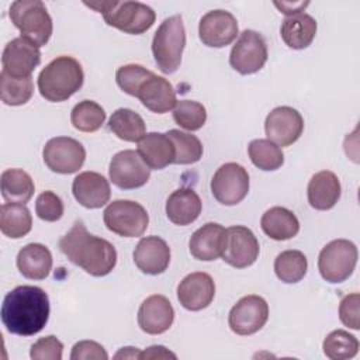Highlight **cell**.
<instances>
[{"label":"cell","mask_w":360,"mask_h":360,"mask_svg":"<svg viewBox=\"0 0 360 360\" xmlns=\"http://www.w3.org/2000/svg\"><path fill=\"white\" fill-rule=\"evenodd\" d=\"M48 294L37 285H18L3 300L1 322L10 333L32 336L44 329L49 319Z\"/></svg>","instance_id":"cell-1"},{"label":"cell","mask_w":360,"mask_h":360,"mask_svg":"<svg viewBox=\"0 0 360 360\" xmlns=\"http://www.w3.org/2000/svg\"><path fill=\"white\" fill-rule=\"evenodd\" d=\"M60 252L94 277H103L117 264V250L108 240L89 233L83 221H76L59 240Z\"/></svg>","instance_id":"cell-2"},{"label":"cell","mask_w":360,"mask_h":360,"mask_svg":"<svg viewBox=\"0 0 360 360\" xmlns=\"http://www.w3.org/2000/svg\"><path fill=\"white\" fill-rule=\"evenodd\" d=\"M83 82L84 73L79 60L62 55L51 60L41 70L38 76V90L45 100L60 103L79 91Z\"/></svg>","instance_id":"cell-3"},{"label":"cell","mask_w":360,"mask_h":360,"mask_svg":"<svg viewBox=\"0 0 360 360\" xmlns=\"http://www.w3.org/2000/svg\"><path fill=\"white\" fill-rule=\"evenodd\" d=\"M84 4L100 13L110 27L134 35L148 31L156 18L153 8L141 1H84Z\"/></svg>","instance_id":"cell-4"},{"label":"cell","mask_w":360,"mask_h":360,"mask_svg":"<svg viewBox=\"0 0 360 360\" xmlns=\"http://www.w3.org/2000/svg\"><path fill=\"white\" fill-rule=\"evenodd\" d=\"M186 46V30L181 15L176 14L162 21L152 41V53L155 62L166 75L174 73L180 63Z\"/></svg>","instance_id":"cell-5"},{"label":"cell","mask_w":360,"mask_h":360,"mask_svg":"<svg viewBox=\"0 0 360 360\" xmlns=\"http://www.w3.org/2000/svg\"><path fill=\"white\" fill-rule=\"evenodd\" d=\"M8 15L21 38L31 44L44 46L52 35V18L41 0H17L11 3Z\"/></svg>","instance_id":"cell-6"},{"label":"cell","mask_w":360,"mask_h":360,"mask_svg":"<svg viewBox=\"0 0 360 360\" xmlns=\"http://www.w3.org/2000/svg\"><path fill=\"white\" fill-rule=\"evenodd\" d=\"M357 248L347 239H335L322 248L318 257V270L328 283L347 280L357 264Z\"/></svg>","instance_id":"cell-7"},{"label":"cell","mask_w":360,"mask_h":360,"mask_svg":"<svg viewBox=\"0 0 360 360\" xmlns=\"http://www.w3.org/2000/svg\"><path fill=\"white\" fill-rule=\"evenodd\" d=\"M103 219L108 231L124 238L142 236L149 224L146 210L139 202L131 200L110 202L104 210Z\"/></svg>","instance_id":"cell-8"},{"label":"cell","mask_w":360,"mask_h":360,"mask_svg":"<svg viewBox=\"0 0 360 360\" xmlns=\"http://www.w3.org/2000/svg\"><path fill=\"white\" fill-rule=\"evenodd\" d=\"M267 56V44L263 35L253 30H245L231 49L229 63L240 75H252L264 66Z\"/></svg>","instance_id":"cell-9"},{"label":"cell","mask_w":360,"mask_h":360,"mask_svg":"<svg viewBox=\"0 0 360 360\" xmlns=\"http://www.w3.org/2000/svg\"><path fill=\"white\" fill-rule=\"evenodd\" d=\"M211 191L218 202L224 205H236L249 191L248 170L235 162L222 165L212 176Z\"/></svg>","instance_id":"cell-10"},{"label":"cell","mask_w":360,"mask_h":360,"mask_svg":"<svg viewBox=\"0 0 360 360\" xmlns=\"http://www.w3.org/2000/svg\"><path fill=\"white\" fill-rule=\"evenodd\" d=\"M42 158L49 170L60 174H70L83 166L86 160V149L73 138L56 136L45 143Z\"/></svg>","instance_id":"cell-11"},{"label":"cell","mask_w":360,"mask_h":360,"mask_svg":"<svg viewBox=\"0 0 360 360\" xmlns=\"http://www.w3.org/2000/svg\"><path fill=\"white\" fill-rule=\"evenodd\" d=\"M269 319V305L260 295L242 297L229 311L228 323L233 333L249 336L259 332Z\"/></svg>","instance_id":"cell-12"},{"label":"cell","mask_w":360,"mask_h":360,"mask_svg":"<svg viewBox=\"0 0 360 360\" xmlns=\"http://www.w3.org/2000/svg\"><path fill=\"white\" fill-rule=\"evenodd\" d=\"M108 174L112 184L118 188L132 190L146 184L150 177V169L136 150L125 149L112 156Z\"/></svg>","instance_id":"cell-13"},{"label":"cell","mask_w":360,"mask_h":360,"mask_svg":"<svg viewBox=\"0 0 360 360\" xmlns=\"http://www.w3.org/2000/svg\"><path fill=\"white\" fill-rule=\"evenodd\" d=\"M264 131L267 139L277 146H290L302 135L304 118L295 108L280 105L266 117Z\"/></svg>","instance_id":"cell-14"},{"label":"cell","mask_w":360,"mask_h":360,"mask_svg":"<svg viewBox=\"0 0 360 360\" xmlns=\"http://www.w3.org/2000/svg\"><path fill=\"white\" fill-rule=\"evenodd\" d=\"M238 34V21L226 10H211L201 17L198 24L201 42L211 48H222L232 44Z\"/></svg>","instance_id":"cell-15"},{"label":"cell","mask_w":360,"mask_h":360,"mask_svg":"<svg viewBox=\"0 0 360 360\" xmlns=\"http://www.w3.org/2000/svg\"><path fill=\"white\" fill-rule=\"evenodd\" d=\"M228 240L222 260L235 269L252 266L259 257L260 246L255 233L242 225H235L226 229Z\"/></svg>","instance_id":"cell-16"},{"label":"cell","mask_w":360,"mask_h":360,"mask_svg":"<svg viewBox=\"0 0 360 360\" xmlns=\"http://www.w3.org/2000/svg\"><path fill=\"white\" fill-rule=\"evenodd\" d=\"M41 62V51L37 45L24 38L11 39L1 55V65L4 73L11 77H30L34 69Z\"/></svg>","instance_id":"cell-17"},{"label":"cell","mask_w":360,"mask_h":360,"mask_svg":"<svg viewBox=\"0 0 360 360\" xmlns=\"http://www.w3.org/2000/svg\"><path fill=\"white\" fill-rule=\"evenodd\" d=\"M134 97L139 98L143 107L156 114L170 111L177 103L176 91L172 83L167 79L155 75L152 70L138 84Z\"/></svg>","instance_id":"cell-18"},{"label":"cell","mask_w":360,"mask_h":360,"mask_svg":"<svg viewBox=\"0 0 360 360\" xmlns=\"http://www.w3.org/2000/svg\"><path fill=\"white\" fill-rule=\"evenodd\" d=\"M215 297V283L208 273L195 271L187 274L177 285V300L188 311L207 308Z\"/></svg>","instance_id":"cell-19"},{"label":"cell","mask_w":360,"mask_h":360,"mask_svg":"<svg viewBox=\"0 0 360 360\" xmlns=\"http://www.w3.org/2000/svg\"><path fill=\"white\" fill-rule=\"evenodd\" d=\"M226 229L217 222H207L198 228L190 238L188 248L194 259L212 262L222 256L226 248Z\"/></svg>","instance_id":"cell-20"},{"label":"cell","mask_w":360,"mask_h":360,"mask_svg":"<svg viewBox=\"0 0 360 360\" xmlns=\"http://www.w3.org/2000/svg\"><path fill=\"white\" fill-rule=\"evenodd\" d=\"M174 321L172 302L160 294H153L143 300L138 309V325L149 335L165 333Z\"/></svg>","instance_id":"cell-21"},{"label":"cell","mask_w":360,"mask_h":360,"mask_svg":"<svg viewBox=\"0 0 360 360\" xmlns=\"http://www.w3.org/2000/svg\"><path fill=\"white\" fill-rule=\"evenodd\" d=\"M134 263L145 274H160L169 267L170 248L159 236H145L134 250Z\"/></svg>","instance_id":"cell-22"},{"label":"cell","mask_w":360,"mask_h":360,"mask_svg":"<svg viewBox=\"0 0 360 360\" xmlns=\"http://www.w3.org/2000/svg\"><path fill=\"white\" fill-rule=\"evenodd\" d=\"M76 201L86 208H100L110 200L111 190L108 180L97 172L79 173L72 184Z\"/></svg>","instance_id":"cell-23"},{"label":"cell","mask_w":360,"mask_h":360,"mask_svg":"<svg viewBox=\"0 0 360 360\" xmlns=\"http://www.w3.org/2000/svg\"><path fill=\"white\" fill-rule=\"evenodd\" d=\"M308 202L312 208L319 211L330 210L340 198L342 187L338 176L330 170H321L315 173L307 188Z\"/></svg>","instance_id":"cell-24"},{"label":"cell","mask_w":360,"mask_h":360,"mask_svg":"<svg viewBox=\"0 0 360 360\" xmlns=\"http://www.w3.org/2000/svg\"><path fill=\"white\" fill-rule=\"evenodd\" d=\"M149 169L160 170L174 162V145L166 134L149 132L138 142V150Z\"/></svg>","instance_id":"cell-25"},{"label":"cell","mask_w":360,"mask_h":360,"mask_svg":"<svg viewBox=\"0 0 360 360\" xmlns=\"http://www.w3.org/2000/svg\"><path fill=\"white\" fill-rule=\"evenodd\" d=\"M201 200L198 194L187 187L173 191L166 201L167 218L180 226L190 225L201 214Z\"/></svg>","instance_id":"cell-26"},{"label":"cell","mask_w":360,"mask_h":360,"mask_svg":"<svg viewBox=\"0 0 360 360\" xmlns=\"http://www.w3.org/2000/svg\"><path fill=\"white\" fill-rule=\"evenodd\" d=\"M20 273L30 280H44L52 270L51 250L42 243H28L17 255Z\"/></svg>","instance_id":"cell-27"},{"label":"cell","mask_w":360,"mask_h":360,"mask_svg":"<svg viewBox=\"0 0 360 360\" xmlns=\"http://www.w3.org/2000/svg\"><path fill=\"white\" fill-rule=\"evenodd\" d=\"M316 21L307 13H298L287 17L280 27V35L284 44L292 49H305L311 45L316 34Z\"/></svg>","instance_id":"cell-28"},{"label":"cell","mask_w":360,"mask_h":360,"mask_svg":"<svg viewBox=\"0 0 360 360\" xmlns=\"http://www.w3.org/2000/svg\"><path fill=\"white\" fill-rule=\"evenodd\" d=\"M262 231L274 240H288L300 232V221L285 207L269 208L260 219Z\"/></svg>","instance_id":"cell-29"},{"label":"cell","mask_w":360,"mask_h":360,"mask_svg":"<svg viewBox=\"0 0 360 360\" xmlns=\"http://www.w3.org/2000/svg\"><path fill=\"white\" fill-rule=\"evenodd\" d=\"M1 195L7 202L27 204L34 191V180L22 169H6L1 173Z\"/></svg>","instance_id":"cell-30"},{"label":"cell","mask_w":360,"mask_h":360,"mask_svg":"<svg viewBox=\"0 0 360 360\" xmlns=\"http://www.w3.org/2000/svg\"><path fill=\"white\" fill-rule=\"evenodd\" d=\"M32 228V217L25 204L4 202L0 210V231L11 239L25 236Z\"/></svg>","instance_id":"cell-31"},{"label":"cell","mask_w":360,"mask_h":360,"mask_svg":"<svg viewBox=\"0 0 360 360\" xmlns=\"http://www.w3.org/2000/svg\"><path fill=\"white\" fill-rule=\"evenodd\" d=\"M108 128L127 142H139L146 134L145 121L131 108L115 110L108 120Z\"/></svg>","instance_id":"cell-32"},{"label":"cell","mask_w":360,"mask_h":360,"mask_svg":"<svg viewBox=\"0 0 360 360\" xmlns=\"http://www.w3.org/2000/svg\"><path fill=\"white\" fill-rule=\"evenodd\" d=\"M308 270V260L301 250H284L274 260L276 276L287 284L298 283Z\"/></svg>","instance_id":"cell-33"},{"label":"cell","mask_w":360,"mask_h":360,"mask_svg":"<svg viewBox=\"0 0 360 360\" xmlns=\"http://www.w3.org/2000/svg\"><path fill=\"white\" fill-rule=\"evenodd\" d=\"M252 163L264 172L277 170L284 163V153L280 146L269 139H253L248 146Z\"/></svg>","instance_id":"cell-34"},{"label":"cell","mask_w":360,"mask_h":360,"mask_svg":"<svg viewBox=\"0 0 360 360\" xmlns=\"http://www.w3.org/2000/svg\"><path fill=\"white\" fill-rule=\"evenodd\" d=\"M105 121L104 108L91 100L77 103L70 112L72 125L82 132H96Z\"/></svg>","instance_id":"cell-35"},{"label":"cell","mask_w":360,"mask_h":360,"mask_svg":"<svg viewBox=\"0 0 360 360\" xmlns=\"http://www.w3.org/2000/svg\"><path fill=\"white\" fill-rule=\"evenodd\" d=\"M166 135L174 145V162L176 165H191L201 159L202 143L195 135L180 129H170Z\"/></svg>","instance_id":"cell-36"},{"label":"cell","mask_w":360,"mask_h":360,"mask_svg":"<svg viewBox=\"0 0 360 360\" xmlns=\"http://www.w3.org/2000/svg\"><path fill=\"white\" fill-rule=\"evenodd\" d=\"M34 82L32 77H11L7 73H0V96L7 105H22L32 97Z\"/></svg>","instance_id":"cell-37"},{"label":"cell","mask_w":360,"mask_h":360,"mask_svg":"<svg viewBox=\"0 0 360 360\" xmlns=\"http://www.w3.org/2000/svg\"><path fill=\"white\" fill-rule=\"evenodd\" d=\"M323 353L332 360L352 359L359 352V340L345 329L332 330L323 340Z\"/></svg>","instance_id":"cell-38"},{"label":"cell","mask_w":360,"mask_h":360,"mask_svg":"<svg viewBox=\"0 0 360 360\" xmlns=\"http://www.w3.org/2000/svg\"><path fill=\"white\" fill-rule=\"evenodd\" d=\"M173 120L187 131H198L207 121V110L198 101L180 100L173 108Z\"/></svg>","instance_id":"cell-39"},{"label":"cell","mask_w":360,"mask_h":360,"mask_svg":"<svg viewBox=\"0 0 360 360\" xmlns=\"http://www.w3.org/2000/svg\"><path fill=\"white\" fill-rule=\"evenodd\" d=\"M149 72L150 70H148L142 65L128 63V65H124L117 69L115 82L124 93H127L129 96H135V90H136L138 84L149 75Z\"/></svg>","instance_id":"cell-40"},{"label":"cell","mask_w":360,"mask_h":360,"mask_svg":"<svg viewBox=\"0 0 360 360\" xmlns=\"http://www.w3.org/2000/svg\"><path fill=\"white\" fill-rule=\"evenodd\" d=\"M63 202L53 191H44L35 201V212L38 218L46 222H55L63 215Z\"/></svg>","instance_id":"cell-41"},{"label":"cell","mask_w":360,"mask_h":360,"mask_svg":"<svg viewBox=\"0 0 360 360\" xmlns=\"http://www.w3.org/2000/svg\"><path fill=\"white\" fill-rule=\"evenodd\" d=\"M63 353L62 342L53 336H44L38 339L30 350V357L32 360H60Z\"/></svg>","instance_id":"cell-42"},{"label":"cell","mask_w":360,"mask_h":360,"mask_svg":"<svg viewBox=\"0 0 360 360\" xmlns=\"http://www.w3.org/2000/svg\"><path fill=\"white\" fill-rule=\"evenodd\" d=\"M360 295L359 292H353L349 294L346 297L342 298L340 304H339V318L340 322L354 330H359L360 328Z\"/></svg>","instance_id":"cell-43"},{"label":"cell","mask_w":360,"mask_h":360,"mask_svg":"<svg viewBox=\"0 0 360 360\" xmlns=\"http://www.w3.org/2000/svg\"><path fill=\"white\" fill-rule=\"evenodd\" d=\"M72 360H107L105 349L94 340H80L75 343L70 353Z\"/></svg>","instance_id":"cell-44"},{"label":"cell","mask_w":360,"mask_h":360,"mask_svg":"<svg viewBox=\"0 0 360 360\" xmlns=\"http://www.w3.org/2000/svg\"><path fill=\"white\" fill-rule=\"evenodd\" d=\"M177 356L172 352H169L165 346L155 345L148 347L146 350L141 352L139 359H176Z\"/></svg>","instance_id":"cell-45"},{"label":"cell","mask_w":360,"mask_h":360,"mask_svg":"<svg viewBox=\"0 0 360 360\" xmlns=\"http://www.w3.org/2000/svg\"><path fill=\"white\" fill-rule=\"evenodd\" d=\"M280 10H281V13H284V14H287L288 17L290 15H294V14H298V13H302V10L308 6V3H300V4H292L291 6V3H274Z\"/></svg>","instance_id":"cell-46"},{"label":"cell","mask_w":360,"mask_h":360,"mask_svg":"<svg viewBox=\"0 0 360 360\" xmlns=\"http://www.w3.org/2000/svg\"><path fill=\"white\" fill-rule=\"evenodd\" d=\"M141 352L138 347H122L118 353H115V359H139Z\"/></svg>","instance_id":"cell-47"}]
</instances>
